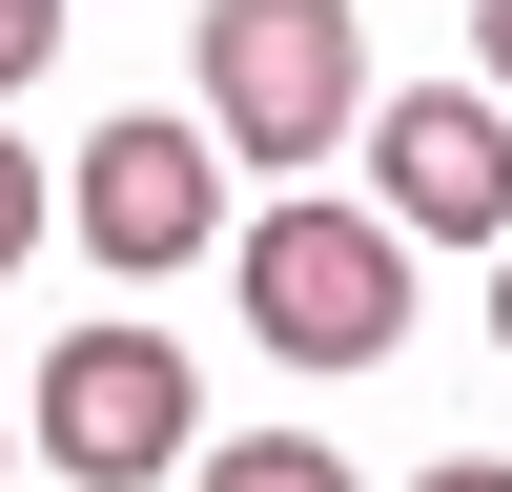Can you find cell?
I'll use <instances>...</instances> for the list:
<instances>
[{
  "label": "cell",
  "mask_w": 512,
  "mask_h": 492,
  "mask_svg": "<svg viewBox=\"0 0 512 492\" xmlns=\"http://www.w3.org/2000/svg\"><path fill=\"white\" fill-rule=\"evenodd\" d=\"M205 123H226V164H328V144H369V41H349V0H205Z\"/></svg>",
  "instance_id": "cell-1"
},
{
  "label": "cell",
  "mask_w": 512,
  "mask_h": 492,
  "mask_svg": "<svg viewBox=\"0 0 512 492\" xmlns=\"http://www.w3.org/2000/svg\"><path fill=\"white\" fill-rule=\"evenodd\" d=\"M226 267H246V328L287 369H390V328H410V226L390 205H267Z\"/></svg>",
  "instance_id": "cell-2"
},
{
  "label": "cell",
  "mask_w": 512,
  "mask_h": 492,
  "mask_svg": "<svg viewBox=\"0 0 512 492\" xmlns=\"http://www.w3.org/2000/svg\"><path fill=\"white\" fill-rule=\"evenodd\" d=\"M185 451H205V390H185L164 328H62V349H41V472H82V492H185Z\"/></svg>",
  "instance_id": "cell-3"
},
{
  "label": "cell",
  "mask_w": 512,
  "mask_h": 492,
  "mask_svg": "<svg viewBox=\"0 0 512 492\" xmlns=\"http://www.w3.org/2000/svg\"><path fill=\"white\" fill-rule=\"evenodd\" d=\"M369 205L410 246H512V82H410L369 103Z\"/></svg>",
  "instance_id": "cell-4"
},
{
  "label": "cell",
  "mask_w": 512,
  "mask_h": 492,
  "mask_svg": "<svg viewBox=\"0 0 512 492\" xmlns=\"http://www.w3.org/2000/svg\"><path fill=\"white\" fill-rule=\"evenodd\" d=\"M62 226L103 246V267H185V246H226V123H103V144L62 164Z\"/></svg>",
  "instance_id": "cell-5"
},
{
  "label": "cell",
  "mask_w": 512,
  "mask_h": 492,
  "mask_svg": "<svg viewBox=\"0 0 512 492\" xmlns=\"http://www.w3.org/2000/svg\"><path fill=\"white\" fill-rule=\"evenodd\" d=\"M185 492H349V451L328 431H226V451H185Z\"/></svg>",
  "instance_id": "cell-6"
},
{
  "label": "cell",
  "mask_w": 512,
  "mask_h": 492,
  "mask_svg": "<svg viewBox=\"0 0 512 492\" xmlns=\"http://www.w3.org/2000/svg\"><path fill=\"white\" fill-rule=\"evenodd\" d=\"M41 205H62V185H41V164H21V123H0V267H41Z\"/></svg>",
  "instance_id": "cell-7"
},
{
  "label": "cell",
  "mask_w": 512,
  "mask_h": 492,
  "mask_svg": "<svg viewBox=\"0 0 512 492\" xmlns=\"http://www.w3.org/2000/svg\"><path fill=\"white\" fill-rule=\"evenodd\" d=\"M62 62V0H0V82H41Z\"/></svg>",
  "instance_id": "cell-8"
},
{
  "label": "cell",
  "mask_w": 512,
  "mask_h": 492,
  "mask_svg": "<svg viewBox=\"0 0 512 492\" xmlns=\"http://www.w3.org/2000/svg\"><path fill=\"white\" fill-rule=\"evenodd\" d=\"M410 492H512V472H492V451H431V472H410Z\"/></svg>",
  "instance_id": "cell-9"
},
{
  "label": "cell",
  "mask_w": 512,
  "mask_h": 492,
  "mask_svg": "<svg viewBox=\"0 0 512 492\" xmlns=\"http://www.w3.org/2000/svg\"><path fill=\"white\" fill-rule=\"evenodd\" d=\"M472 82H512V0H472Z\"/></svg>",
  "instance_id": "cell-10"
},
{
  "label": "cell",
  "mask_w": 512,
  "mask_h": 492,
  "mask_svg": "<svg viewBox=\"0 0 512 492\" xmlns=\"http://www.w3.org/2000/svg\"><path fill=\"white\" fill-rule=\"evenodd\" d=\"M492 349H512V246H492Z\"/></svg>",
  "instance_id": "cell-11"
},
{
  "label": "cell",
  "mask_w": 512,
  "mask_h": 492,
  "mask_svg": "<svg viewBox=\"0 0 512 492\" xmlns=\"http://www.w3.org/2000/svg\"><path fill=\"white\" fill-rule=\"evenodd\" d=\"M0 492H21V410H0Z\"/></svg>",
  "instance_id": "cell-12"
}]
</instances>
